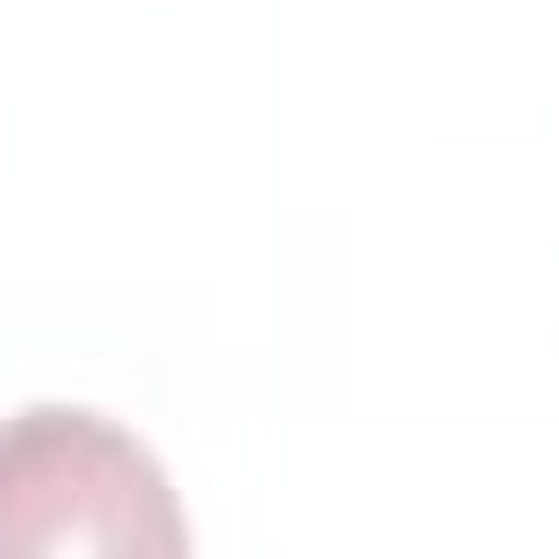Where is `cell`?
<instances>
[{
  "instance_id": "6da1fadb",
  "label": "cell",
  "mask_w": 559,
  "mask_h": 559,
  "mask_svg": "<svg viewBox=\"0 0 559 559\" xmlns=\"http://www.w3.org/2000/svg\"><path fill=\"white\" fill-rule=\"evenodd\" d=\"M183 507L140 437L96 411H17L0 419V559H79V550H148L175 559Z\"/></svg>"
}]
</instances>
